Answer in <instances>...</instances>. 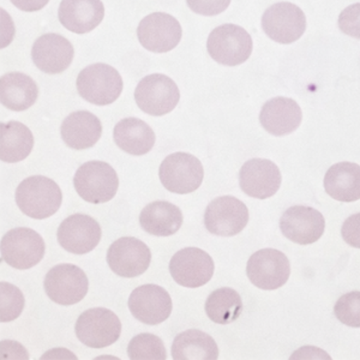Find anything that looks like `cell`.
<instances>
[{
	"label": "cell",
	"mask_w": 360,
	"mask_h": 360,
	"mask_svg": "<svg viewBox=\"0 0 360 360\" xmlns=\"http://www.w3.org/2000/svg\"><path fill=\"white\" fill-rule=\"evenodd\" d=\"M62 202L63 193L59 185L47 176H29L16 190L17 207L25 215L37 220L54 215Z\"/></svg>",
	"instance_id": "6da1fadb"
},
{
	"label": "cell",
	"mask_w": 360,
	"mask_h": 360,
	"mask_svg": "<svg viewBox=\"0 0 360 360\" xmlns=\"http://www.w3.org/2000/svg\"><path fill=\"white\" fill-rule=\"evenodd\" d=\"M78 94L96 106H107L118 100L123 91V78L113 66L96 63L86 66L76 81Z\"/></svg>",
	"instance_id": "7a4b0ae2"
},
{
	"label": "cell",
	"mask_w": 360,
	"mask_h": 360,
	"mask_svg": "<svg viewBox=\"0 0 360 360\" xmlns=\"http://www.w3.org/2000/svg\"><path fill=\"white\" fill-rule=\"evenodd\" d=\"M78 196L93 205L111 201L119 188L118 174L111 165L103 161H89L78 168L74 176Z\"/></svg>",
	"instance_id": "3957f363"
},
{
	"label": "cell",
	"mask_w": 360,
	"mask_h": 360,
	"mask_svg": "<svg viewBox=\"0 0 360 360\" xmlns=\"http://www.w3.org/2000/svg\"><path fill=\"white\" fill-rule=\"evenodd\" d=\"M254 44L250 34L240 25H224L209 34L207 49L217 64L237 66L252 53Z\"/></svg>",
	"instance_id": "277c9868"
},
{
	"label": "cell",
	"mask_w": 360,
	"mask_h": 360,
	"mask_svg": "<svg viewBox=\"0 0 360 360\" xmlns=\"http://www.w3.org/2000/svg\"><path fill=\"white\" fill-rule=\"evenodd\" d=\"M1 258L15 269L27 270L41 262L46 245L34 229L18 227L5 234L0 244Z\"/></svg>",
	"instance_id": "5b68a950"
},
{
	"label": "cell",
	"mask_w": 360,
	"mask_h": 360,
	"mask_svg": "<svg viewBox=\"0 0 360 360\" xmlns=\"http://www.w3.org/2000/svg\"><path fill=\"white\" fill-rule=\"evenodd\" d=\"M159 176L169 193L186 195L201 186L205 169L196 156L188 153H174L162 161Z\"/></svg>",
	"instance_id": "8992f818"
},
{
	"label": "cell",
	"mask_w": 360,
	"mask_h": 360,
	"mask_svg": "<svg viewBox=\"0 0 360 360\" xmlns=\"http://www.w3.org/2000/svg\"><path fill=\"white\" fill-rule=\"evenodd\" d=\"M135 100L141 111L154 117L168 115L180 100L179 88L164 74L149 75L136 86Z\"/></svg>",
	"instance_id": "52a82bcc"
},
{
	"label": "cell",
	"mask_w": 360,
	"mask_h": 360,
	"mask_svg": "<svg viewBox=\"0 0 360 360\" xmlns=\"http://www.w3.org/2000/svg\"><path fill=\"white\" fill-rule=\"evenodd\" d=\"M75 332L78 340L88 347H108L120 338L122 323L115 312L103 307H95L78 317Z\"/></svg>",
	"instance_id": "ba28073f"
},
{
	"label": "cell",
	"mask_w": 360,
	"mask_h": 360,
	"mask_svg": "<svg viewBox=\"0 0 360 360\" xmlns=\"http://www.w3.org/2000/svg\"><path fill=\"white\" fill-rule=\"evenodd\" d=\"M263 32L273 41L290 45L303 37L307 17L297 5L281 1L266 8L262 16Z\"/></svg>",
	"instance_id": "9c48e42d"
},
{
	"label": "cell",
	"mask_w": 360,
	"mask_h": 360,
	"mask_svg": "<svg viewBox=\"0 0 360 360\" xmlns=\"http://www.w3.org/2000/svg\"><path fill=\"white\" fill-rule=\"evenodd\" d=\"M44 286L46 295L52 302L69 307L82 302L88 293L89 281L79 266L63 263L49 270Z\"/></svg>",
	"instance_id": "30bf717a"
},
{
	"label": "cell",
	"mask_w": 360,
	"mask_h": 360,
	"mask_svg": "<svg viewBox=\"0 0 360 360\" xmlns=\"http://www.w3.org/2000/svg\"><path fill=\"white\" fill-rule=\"evenodd\" d=\"M246 274L252 285L274 291L283 287L291 275V264L286 255L275 249H263L250 257Z\"/></svg>",
	"instance_id": "8fae6325"
},
{
	"label": "cell",
	"mask_w": 360,
	"mask_h": 360,
	"mask_svg": "<svg viewBox=\"0 0 360 360\" xmlns=\"http://www.w3.org/2000/svg\"><path fill=\"white\" fill-rule=\"evenodd\" d=\"M248 221V207L233 196L217 197L205 209V229L219 237L237 236L245 229Z\"/></svg>",
	"instance_id": "7c38bea8"
},
{
	"label": "cell",
	"mask_w": 360,
	"mask_h": 360,
	"mask_svg": "<svg viewBox=\"0 0 360 360\" xmlns=\"http://www.w3.org/2000/svg\"><path fill=\"white\" fill-rule=\"evenodd\" d=\"M183 30L174 17L165 13H154L139 22L137 37L144 49L154 53H167L181 40Z\"/></svg>",
	"instance_id": "4fadbf2b"
},
{
	"label": "cell",
	"mask_w": 360,
	"mask_h": 360,
	"mask_svg": "<svg viewBox=\"0 0 360 360\" xmlns=\"http://www.w3.org/2000/svg\"><path fill=\"white\" fill-rule=\"evenodd\" d=\"M152 262V252L146 244L134 237L120 238L107 251V263L122 278L144 274Z\"/></svg>",
	"instance_id": "5bb4252c"
},
{
	"label": "cell",
	"mask_w": 360,
	"mask_h": 360,
	"mask_svg": "<svg viewBox=\"0 0 360 360\" xmlns=\"http://www.w3.org/2000/svg\"><path fill=\"white\" fill-rule=\"evenodd\" d=\"M213 258L197 248H186L174 254L169 262V273L178 285L188 288H198L213 278Z\"/></svg>",
	"instance_id": "9a60e30c"
},
{
	"label": "cell",
	"mask_w": 360,
	"mask_h": 360,
	"mask_svg": "<svg viewBox=\"0 0 360 360\" xmlns=\"http://www.w3.org/2000/svg\"><path fill=\"white\" fill-rule=\"evenodd\" d=\"M101 236L98 221L86 214L66 217L57 232L59 245L75 255H86L93 251L101 240Z\"/></svg>",
	"instance_id": "2e32d148"
},
{
	"label": "cell",
	"mask_w": 360,
	"mask_h": 360,
	"mask_svg": "<svg viewBox=\"0 0 360 360\" xmlns=\"http://www.w3.org/2000/svg\"><path fill=\"white\" fill-rule=\"evenodd\" d=\"M326 229V221L319 210L295 205L287 209L280 219V229L283 236L299 245H310L319 240Z\"/></svg>",
	"instance_id": "e0dca14e"
},
{
	"label": "cell",
	"mask_w": 360,
	"mask_h": 360,
	"mask_svg": "<svg viewBox=\"0 0 360 360\" xmlns=\"http://www.w3.org/2000/svg\"><path fill=\"white\" fill-rule=\"evenodd\" d=\"M129 309L139 322L148 326L162 323L172 314V299L158 285L137 287L129 298Z\"/></svg>",
	"instance_id": "ac0fdd59"
},
{
	"label": "cell",
	"mask_w": 360,
	"mask_h": 360,
	"mask_svg": "<svg viewBox=\"0 0 360 360\" xmlns=\"http://www.w3.org/2000/svg\"><path fill=\"white\" fill-rule=\"evenodd\" d=\"M281 181L280 169L270 160H249L239 172V184L243 191L258 200L274 196L281 186Z\"/></svg>",
	"instance_id": "d6986e66"
},
{
	"label": "cell",
	"mask_w": 360,
	"mask_h": 360,
	"mask_svg": "<svg viewBox=\"0 0 360 360\" xmlns=\"http://www.w3.org/2000/svg\"><path fill=\"white\" fill-rule=\"evenodd\" d=\"M74 54L71 42L62 35L54 33L39 37L32 49L34 64L49 75L64 72L74 60Z\"/></svg>",
	"instance_id": "ffe728a7"
},
{
	"label": "cell",
	"mask_w": 360,
	"mask_h": 360,
	"mask_svg": "<svg viewBox=\"0 0 360 360\" xmlns=\"http://www.w3.org/2000/svg\"><path fill=\"white\" fill-rule=\"evenodd\" d=\"M58 17L70 32L90 33L103 22L105 6L101 0H62Z\"/></svg>",
	"instance_id": "44dd1931"
},
{
	"label": "cell",
	"mask_w": 360,
	"mask_h": 360,
	"mask_svg": "<svg viewBox=\"0 0 360 360\" xmlns=\"http://www.w3.org/2000/svg\"><path fill=\"white\" fill-rule=\"evenodd\" d=\"M303 113L293 98H278L266 101L259 115V122L270 135L286 136L295 132L302 124Z\"/></svg>",
	"instance_id": "7402d4cb"
},
{
	"label": "cell",
	"mask_w": 360,
	"mask_h": 360,
	"mask_svg": "<svg viewBox=\"0 0 360 360\" xmlns=\"http://www.w3.org/2000/svg\"><path fill=\"white\" fill-rule=\"evenodd\" d=\"M60 132L68 147L75 150H84L98 143L103 135V125L93 113L77 111L64 119Z\"/></svg>",
	"instance_id": "603a6c76"
},
{
	"label": "cell",
	"mask_w": 360,
	"mask_h": 360,
	"mask_svg": "<svg viewBox=\"0 0 360 360\" xmlns=\"http://www.w3.org/2000/svg\"><path fill=\"white\" fill-rule=\"evenodd\" d=\"M39 88L33 78L22 72H8L0 78V101L8 110L23 112L34 106Z\"/></svg>",
	"instance_id": "cb8c5ba5"
},
{
	"label": "cell",
	"mask_w": 360,
	"mask_h": 360,
	"mask_svg": "<svg viewBox=\"0 0 360 360\" xmlns=\"http://www.w3.org/2000/svg\"><path fill=\"white\" fill-rule=\"evenodd\" d=\"M113 139L123 152L130 155H146L155 144V132L139 118L122 119L115 127Z\"/></svg>",
	"instance_id": "d4e9b609"
},
{
	"label": "cell",
	"mask_w": 360,
	"mask_h": 360,
	"mask_svg": "<svg viewBox=\"0 0 360 360\" xmlns=\"http://www.w3.org/2000/svg\"><path fill=\"white\" fill-rule=\"evenodd\" d=\"M184 217L176 205L166 201L149 203L139 215L141 227L152 236L169 237L176 234L183 225Z\"/></svg>",
	"instance_id": "484cf974"
},
{
	"label": "cell",
	"mask_w": 360,
	"mask_h": 360,
	"mask_svg": "<svg viewBox=\"0 0 360 360\" xmlns=\"http://www.w3.org/2000/svg\"><path fill=\"white\" fill-rule=\"evenodd\" d=\"M324 188L329 196L340 202L360 200V166L353 162H340L328 169Z\"/></svg>",
	"instance_id": "4316f807"
},
{
	"label": "cell",
	"mask_w": 360,
	"mask_h": 360,
	"mask_svg": "<svg viewBox=\"0 0 360 360\" xmlns=\"http://www.w3.org/2000/svg\"><path fill=\"white\" fill-rule=\"evenodd\" d=\"M34 147V136L29 127L20 122L0 125V159L6 164H16L28 158Z\"/></svg>",
	"instance_id": "83f0119b"
},
{
	"label": "cell",
	"mask_w": 360,
	"mask_h": 360,
	"mask_svg": "<svg viewBox=\"0 0 360 360\" xmlns=\"http://www.w3.org/2000/svg\"><path fill=\"white\" fill-rule=\"evenodd\" d=\"M172 358L176 360H215L219 358L217 342L207 333L190 329L176 336L172 345Z\"/></svg>",
	"instance_id": "f1b7e54d"
},
{
	"label": "cell",
	"mask_w": 360,
	"mask_h": 360,
	"mask_svg": "<svg viewBox=\"0 0 360 360\" xmlns=\"http://www.w3.org/2000/svg\"><path fill=\"white\" fill-rule=\"evenodd\" d=\"M205 312L214 323H233L242 315V298L233 288H219L212 292L207 299Z\"/></svg>",
	"instance_id": "f546056e"
},
{
	"label": "cell",
	"mask_w": 360,
	"mask_h": 360,
	"mask_svg": "<svg viewBox=\"0 0 360 360\" xmlns=\"http://www.w3.org/2000/svg\"><path fill=\"white\" fill-rule=\"evenodd\" d=\"M127 356L132 360H165L167 358L162 340L154 334H139L127 346Z\"/></svg>",
	"instance_id": "4dcf8cb0"
},
{
	"label": "cell",
	"mask_w": 360,
	"mask_h": 360,
	"mask_svg": "<svg viewBox=\"0 0 360 360\" xmlns=\"http://www.w3.org/2000/svg\"><path fill=\"white\" fill-rule=\"evenodd\" d=\"M25 309V295L13 283H0V321L8 323L18 319Z\"/></svg>",
	"instance_id": "1f68e13d"
},
{
	"label": "cell",
	"mask_w": 360,
	"mask_h": 360,
	"mask_svg": "<svg viewBox=\"0 0 360 360\" xmlns=\"http://www.w3.org/2000/svg\"><path fill=\"white\" fill-rule=\"evenodd\" d=\"M336 319L341 323L352 328H360V292L344 295L336 302L334 307Z\"/></svg>",
	"instance_id": "d6a6232c"
},
{
	"label": "cell",
	"mask_w": 360,
	"mask_h": 360,
	"mask_svg": "<svg viewBox=\"0 0 360 360\" xmlns=\"http://www.w3.org/2000/svg\"><path fill=\"white\" fill-rule=\"evenodd\" d=\"M339 28L348 37L360 40V3L348 6L340 13Z\"/></svg>",
	"instance_id": "836d02e7"
},
{
	"label": "cell",
	"mask_w": 360,
	"mask_h": 360,
	"mask_svg": "<svg viewBox=\"0 0 360 360\" xmlns=\"http://www.w3.org/2000/svg\"><path fill=\"white\" fill-rule=\"evenodd\" d=\"M191 11L202 16H217L226 11L231 0H186Z\"/></svg>",
	"instance_id": "e575fe53"
},
{
	"label": "cell",
	"mask_w": 360,
	"mask_h": 360,
	"mask_svg": "<svg viewBox=\"0 0 360 360\" xmlns=\"http://www.w3.org/2000/svg\"><path fill=\"white\" fill-rule=\"evenodd\" d=\"M341 234L348 245L360 249V213L348 217L344 222Z\"/></svg>",
	"instance_id": "d590c367"
},
{
	"label": "cell",
	"mask_w": 360,
	"mask_h": 360,
	"mask_svg": "<svg viewBox=\"0 0 360 360\" xmlns=\"http://www.w3.org/2000/svg\"><path fill=\"white\" fill-rule=\"evenodd\" d=\"M49 0H11L17 8H20L25 13H35L42 10L46 5L49 4Z\"/></svg>",
	"instance_id": "8d00e7d4"
}]
</instances>
